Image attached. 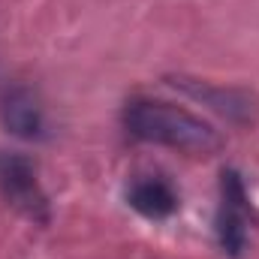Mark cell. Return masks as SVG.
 I'll list each match as a JSON object with an SVG mask.
<instances>
[{
    "mask_svg": "<svg viewBox=\"0 0 259 259\" xmlns=\"http://www.w3.org/2000/svg\"><path fill=\"white\" fill-rule=\"evenodd\" d=\"M124 127L133 139L166 145L193 157H211L223 148V136L199 115L163 100H130L124 109Z\"/></svg>",
    "mask_w": 259,
    "mask_h": 259,
    "instance_id": "cell-1",
    "label": "cell"
},
{
    "mask_svg": "<svg viewBox=\"0 0 259 259\" xmlns=\"http://www.w3.org/2000/svg\"><path fill=\"white\" fill-rule=\"evenodd\" d=\"M0 193L6 205H12L21 217L49 226L52 223V205L42 190L36 169L21 154H0Z\"/></svg>",
    "mask_w": 259,
    "mask_h": 259,
    "instance_id": "cell-2",
    "label": "cell"
},
{
    "mask_svg": "<svg viewBox=\"0 0 259 259\" xmlns=\"http://www.w3.org/2000/svg\"><path fill=\"white\" fill-rule=\"evenodd\" d=\"M217 244L226 256L238 259L247 250V226H250V196L235 169H223L220 175V205H217Z\"/></svg>",
    "mask_w": 259,
    "mask_h": 259,
    "instance_id": "cell-3",
    "label": "cell"
},
{
    "mask_svg": "<svg viewBox=\"0 0 259 259\" xmlns=\"http://www.w3.org/2000/svg\"><path fill=\"white\" fill-rule=\"evenodd\" d=\"M166 81L172 88H178L181 94L199 100L202 106L220 112L223 118L235 121V124L253 121V112H256L253 97L244 94V91H238V88H220V84H211V81H202V78H190V75H169Z\"/></svg>",
    "mask_w": 259,
    "mask_h": 259,
    "instance_id": "cell-4",
    "label": "cell"
},
{
    "mask_svg": "<svg viewBox=\"0 0 259 259\" xmlns=\"http://www.w3.org/2000/svg\"><path fill=\"white\" fill-rule=\"evenodd\" d=\"M0 121L12 136H18L24 142L46 139V112L39 106V97L24 84H12V88L3 91V97H0Z\"/></svg>",
    "mask_w": 259,
    "mask_h": 259,
    "instance_id": "cell-5",
    "label": "cell"
},
{
    "mask_svg": "<svg viewBox=\"0 0 259 259\" xmlns=\"http://www.w3.org/2000/svg\"><path fill=\"white\" fill-rule=\"evenodd\" d=\"M127 202L148 220H166L178 211V193L163 178H139L127 190Z\"/></svg>",
    "mask_w": 259,
    "mask_h": 259,
    "instance_id": "cell-6",
    "label": "cell"
}]
</instances>
